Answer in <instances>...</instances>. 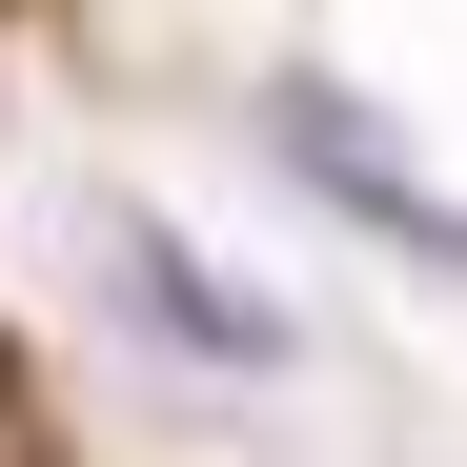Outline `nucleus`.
<instances>
[{
	"label": "nucleus",
	"mask_w": 467,
	"mask_h": 467,
	"mask_svg": "<svg viewBox=\"0 0 467 467\" xmlns=\"http://www.w3.org/2000/svg\"><path fill=\"white\" fill-rule=\"evenodd\" d=\"M82 265H102L122 326L163 346V366H203V386H285V366H305V305H265L244 265H203L183 223H163V203H122V183L82 203Z\"/></svg>",
	"instance_id": "obj_1"
},
{
	"label": "nucleus",
	"mask_w": 467,
	"mask_h": 467,
	"mask_svg": "<svg viewBox=\"0 0 467 467\" xmlns=\"http://www.w3.org/2000/svg\"><path fill=\"white\" fill-rule=\"evenodd\" d=\"M265 142H285V183H326V203H346V223H386L407 265H447V203L386 163V122H366L346 82H285V102H265Z\"/></svg>",
	"instance_id": "obj_2"
}]
</instances>
